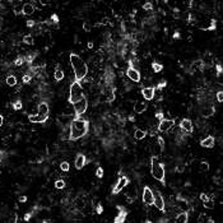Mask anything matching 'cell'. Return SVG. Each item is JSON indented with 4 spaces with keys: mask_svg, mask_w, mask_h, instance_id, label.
<instances>
[{
    "mask_svg": "<svg viewBox=\"0 0 223 223\" xmlns=\"http://www.w3.org/2000/svg\"><path fill=\"white\" fill-rule=\"evenodd\" d=\"M48 105L46 102H40L38 103V115H43V116H48Z\"/></svg>",
    "mask_w": 223,
    "mask_h": 223,
    "instance_id": "18",
    "label": "cell"
},
{
    "mask_svg": "<svg viewBox=\"0 0 223 223\" xmlns=\"http://www.w3.org/2000/svg\"><path fill=\"white\" fill-rule=\"evenodd\" d=\"M203 205H204V208H206V209H213V208H214V202L208 199L206 202L203 203Z\"/></svg>",
    "mask_w": 223,
    "mask_h": 223,
    "instance_id": "30",
    "label": "cell"
},
{
    "mask_svg": "<svg viewBox=\"0 0 223 223\" xmlns=\"http://www.w3.org/2000/svg\"><path fill=\"white\" fill-rule=\"evenodd\" d=\"M54 78L56 82H61V80L64 79V72L60 70L59 68H56V70H55V73H54Z\"/></svg>",
    "mask_w": 223,
    "mask_h": 223,
    "instance_id": "23",
    "label": "cell"
},
{
    "mask_svg": "<svg viewBox=\"0 0 223 223\" xmlns=\"http://www.w3.org/2000/svg\"><path fill=\"white\" fill-rule=\"evenodd\" d=\"M217 101L218 102H223V92H221V90L217 93Z\"/></svg>",
    "mask_w": 223,
    "mask_h": 223,
    "instance_id": "40",
    "label": "cell"
},
{
    "mask_svg": "<svg viewBox=\"0 0 223 223\" xmlns=\"http://www.w3.org/2000/svg\"><path fill=\"white\" fill-rule=\"evenodd\" d=\"M142 95L147 101H152L156 96V88L154 87H145V88L142 89Z\"/></svg>",
    "mask_w": 223,
    "mask_h": 223,
    "instance_id": "10",
    "label": "cell"
},
{
    "mask_svg": "<svg viewBox=\"0 0 223 223\" xmlns=\"http://www.w3.org/2000/svg\"><path fill=\"white\" fill-rule=\"evenodd\" d=\"M217 70H218V74H221V72H222V66H221V65H218V66H217Z\"/></svg>",
    "mask_w": 223,
    "mask_h": 223,
    "instance_id": "55",
    "label": "cell"
},
{
    "mask_svg": "<svg viewBox=\"0 0 223 223\" xmlns=\"http://www.w3.org/2000/svg\"><path fill=\"white\" fill-rule=\"evenodd\" d=\"M147 107H148L147 102H137L134 105V112L135 114H143V112H145Z\"/></svg>",
    "mask_w": 223,
    "mask_h": 223,
    "instance_id": "16",
    "label": "cell"
},
{
    "mask_svg": "<svg viewBox=\"0 0 223 223\" xmlns=\"http://www.w3.org/2000/svg\"><path fill=\"white\" fill-rule=\"evenodd\" d=\"M208 199H209V198H208V195H206V194H204V193H203V194H200V200H202L203 203L206 202Z\"/></svg>",
    "mask_w": 223,
    "mask_h": 223,
    "instance_id": "41",
    "label": "cell"
},
{
    "mask_svg": "<svg viewBox=\"0 0 223 223\" xmlns=\"http://www.w3.org/2000/svg\"><path fill=\"white\" fill-rule=\"evenodd\" d=\"M151 173L161 184H163V185L166 184V171H164V166L158 161L157 157H152V159H151Z\"/></svg>",
    "mask_w": 223,
    "mask_h": 223,
    "instance_id": "3",
    "label": "cell"
},
{
    "mask_svg": "<svg viewBox=\"0 0 223 223\" xmlns=\"http://www.w3.org/2000/svg\"><path fill=\"white\" fill-rule=\"evenodd\" d=\"M3 159H4V152L0 151V162H1Z\"/></svg>",
    "mask_w": 223,
    "mask_h": 223,
    "instance_id": "53",
    "label": "cell"
},
{
    "mask_svg": "<svg viewBox=\"0 0 223 223\" xmlns=\"http://www.w3.org/2000/svg\"><path fill=\"white\" fill-rule=\"evenodd\" d=\"M156 117L158 119V120H162V119H163V114H162V112H158V114L156 115Z\"/></svg>",
    "mask_w": 223,
    "mask_h": 223,
    "instance_id": "50",
    "label": "cell"
},
{
    "mask_svg": "<svg viewBox=\"0 0 223 223\" xmlns=\"http://www.w3.org/2000/svg\"><path fill=\"white\" fill-rule=\"evenodd\" d=\"M96 211H97V213H98V214H102V212H103V206H102L101 204H98V205H97V208H96Z\"/></svg>",
    "mask_w": 223,
    "mask_h": 223,
    "instance_id": "43",
    "label": "cell"
},
{
    "mask_svg": "<svg viewBox=\"0 0 223 223\" xmlns=\"http://www.w3.org/2000/svg\"><path fill=\"white\" fill-rule=\"evenodd\" d=\"M153 205L161 212H164V209H166L164 199H163V196L161 195V193L158 191V190H154L153 191Z\"/></svg>",
    "mask_w": 223,
    "mask_h": 223,
    "instance_id": "6",
    "label": "cell"
},
{
    "mask_svg": "<svg viewBox=\"0 0 223 223\" xmlns=\"http://www.w3.org/2000/svg\"><path fill=\"white\" fill-rule=\"evenodd\" d=\"M205 221H208V222H212V219H208V218H206V215H205V214H199L198 222H199V223H203V222H205Z\"/></svg>",
    "mask_w": 223,
    "mask_h": 223,
    "instance_id": "33",
    "label": "cell"
},
{
    "mask_svg": "<svg viewBox=\"0 0 223 223\" xmlns=\"http://www.w3.org/2000/svg\"><path fill=\"white\" fill-rule=\"evenodd\" d=\"M55 187H56V189H64V187H65V181H64L63 179L56 180L55 181Z\"/></svg>",
    "mask_w": 223,
    "mask_h": 223,
    "instance_id": "29",
    "label": "cell"
},
{
    "mask_svg": "<svg viewBox=\"0 0 223 223\" xmlns=\"http://www.w3.org/2000/svg\"><path fill=\"white\" fill-rule=\"evenodd\" d=\"M153 9V5L151 4V3H145L143 4V10H152Z\"/></svg>",
    "mask_w": 223,
    "mask_h": 223,
    "instance_id": "38",
    "label": "cell"
},
{
    "mask_svg": "<svg viewBox=\"0 0 223 223\" xmlns=\"http://www.w3.org/2000/svg\"><path fill=\"white\" fill-rule=\"evenodd\" d=\"M166 84H167V83H166V82H164V80H163L162 83H159V84L157 86V88H156V89H162L163 87H166Z\"/></svg>",
    "mask_w": 223,
    "mask_h": 223,
    "instance_id": "45",
    "label": "cell"
},
{
    "mask_svg": "<svg viewBox=\"0 0 223 223\" xmlns=\"http://www.w3.org/2000/svg\"><path fill=\"white\" fill-rule=\"evenodd\" d=\"M214 143H215L214 137L209 135V137H206L205 139H203V140L200 142V145H202V147H204V148H213V147H214Z\"/></svg>",
    "mask_w": 223,
    "mask_h": 223,
    "instance_id": "15",
    "label": "cell"
},
{
    "mask_svg": "<svg viewBox=\"0 0 223 223\" xmlns=\"http://www.w3.org/2000/svg\"><path fill=\"white\" fill-rule=\"evenodd\" d=\"M6 84L10 86V87L17 86V78H15L14 75H9V77H6Z\"/></svg>",
    "mask_w": 223,
    "mask_h": 223,
    "instance_id": "26",
    "label": "cell"
},
{
    "mask_svg": "<svg viewBox=\"0 0 223 223\" xmlns=\"http://www.w3.org/2000/svg\"><path fill=\"white\" fill-rule=\"evenodd\" d=\"M48 119V116H43V115H30L28 116V120H30V122H35V124H42V122H45Z\"/></svg>",
    "mask_w": 223,
    "mask_h": 223,
    "instance_id": "13",
    "label": "cell"
},
{
    "mask_svg": "<svg viewBox=\"0 0 223 223\" xmlns=\"http://www.w3.org/2000/svg\"><path fill=\"white\" fill-rule=\"evenodd\" d=\"M35 12V6L33 4H31V3H26V4L22 6V13H23L24 15H31L33 14Z\"/></svg>",
    "mask_w": 223,
    "mask_h": 223,
    "instance_id": "19",
    "label": "cell"
},
{
    "mask_svg": "<svg viewBox=\"0 0 223 223\" xmlns=\"http://www.w3.org/2000/svg\"><path fill=\"white\" fill-rule=\"evenodd\" d=\"M31 217H32V213H27V214H26V217H24V221H30Z\"/></svg>",
    "mask_w": 223,
    "mask_h": 223,
    "instance_id": "51",
    "label": "cell"
},
{
    "mask_svg": "<svg viewBox=\"0 0 223 223\" xmlns=\"http://www.w3.org/2000/svg\"><path fill=\"white\" fill-rule=\"evenodd\" d=\"M23 42H24L26 45H33V43H35L33 37L30 36V35H27V36H24V37H23Z\"/></svg>",
    "mask_w": 223,
    "mask_h": 223,
    "instance_id": "28",
    "label": "cell"
},
{
    "mask_svg": "<svg viewBox=\"0 0 223 223\" xmlns=\"http://www.w3.org/2000/svg\"><path fill=\"white\" fill-rule=\"evenodd\" d=\"M143 202L147 205H153V191L148 186L143 189Z\"/></svg>",
    "mask_w": 223,
    "mask_h": 223,
    "instance_id": "9",
    "label": "cell"
},
{
    "mask_svg": "<svg viewBox=\"0 0 223 223\" xmlns=\"http://www.w3.org/2000/svg\"><path fill=\"white\" fill-rule=\"evenodd\" d=\"M209 170V163L205 162V161H203V162H200V171H208Z\"/></svg>",
    "mask_w": 223,
    "mask_h": 223,
    "instance_id": "32",
    "label": "cell"
},
{
    "mask_svg": "<svg viewBox=\"0 0 223 223\" xmlns=\"http://www.w3.org/2000/svg\"><path fill=\"white\" fill-rule=\"evenodd\" d=\"M3 122H4V117L0 115V126H3Z\"/></svg>",
    "mask_w": 223,
    "mask_h": 223,
    "instance_id": "54",
    "label": "cell"
},
{
    "mask_svg": "<svg viewBox=\"0 0 223 223\" xmlns=\"http://www.w3.org/2000/svg\"><path fill=\"white\" fill-rule=\"evenodd\" d=\"M83 30H84L86 32H89V31H90V27H89L88 22H84V23H83Z\"/></svg>",
    "mask_w": 223,
    "mask_h": 223,
    "instance_id": "42",
    "label": "cell"
},
{
    "mask_svg": "<svg viewBox=\"0 0 223 223\" xmlns=\"http://www.w3.org/2000/svg\"><path fill=\"white\" fill-rule=\"evenodd\" d=\"M180 128L181 130L187 131V133H193V122L190 119H182L180 122Z\"/></svg>",
    "mask_w": 223,
    "mask_h": 223,
    "instance_id": "12",
    "label": "cell"
},
{
    "mask_svg": "<svg viewBox=\"0 0 223 223\" xmlns=\"http://www.w3.org/2000/svg\"><path fill=\"white\" fill-rule=\"evenodd\" d=\"M19 202H21V203H26V202H27V196H26V195L19 196Z\"/></svg>",
    "mask_w": 223,
    "mask_h": 223,
    "instance_id": "48",
    "label": "cell"
},
{
    "mask_svg": "<svg viewBox=\"0 0 223 223\" xmlns=\"http://www.w3.org/2000/svg\"><path fill=\"white\" fill-rule=\"evenodd\" d=\"M69 59H70L72 68L74 70L75 80L77 82H80L82 79L86 78L87 73H88V66H87V64L84 63V60H83L80 56H78L77 54H70Z\"/></svg>",
    "mask_w": 223,
    "mask_h": 223,
    "instance_id": "2",
    "label": "cell"
},
{
    "mask_svg": "<svg viewBox=\"0 0 223 223\" xmlns=\"http://www.w3.org/2000/svg\"><path fill=\"white\" fill-rule=\"evenodd\" d=\"M176 203H177V206H179V208H180L182 212H187V211H189V204H187V202H186L185 199L177 198Z\"/></svg>",
    "mask_w": 223,
    "mask_h": 223,
    "instance_id": "20",
    "label": "cell"
},
{
    "mask_svg": "<svg viewBox=\"0 0 223 223\" xmlns=\"http://www.w3.org/2000/svg\"><path fill=\"white\" fill-rule=\"evenodd\" d=\"M73 107H74L75 116H82L87 111V108H88V102H87V98H86V97H83L82 99H79V101H77L75 103H73Z\"/></svg>",
    "mask_w": 223,
    "mask_h": 223,
    "instance_id": "5",
    "label": "cell"
},
{
    "mask_svg": "<svg viewBox=\"0 0 223 223\" xmlns=\"http://www.w3.org/2000/svg\"><path fill=\"white\" fill-rule=\"evenodd\" d=\"M60 168H61V171H65V172H68V171H69V168H70L69 162H61V163H60Z\"/></svg>",
    "mask_w": 223,
    "mask_h": 223,
    "instance_id": "31",
    "label": "cell"
},
{
    "mask_svg": "<svg viewBox=\"0 0 223 223\" xmlns=\"http://www.w3.org/2000/svg\"><path fill=\"white\" fill-rule=\"evenodd\" d=\"M41 5H48L51 3V0H40Z\"/></svg>",
    "mask_w": 223,
    "mask_h": 223,
    "instance_id": "47",
    "label": "cell"
},
{
    "mask_svg": "<svg viewBox=\"0 0 223 223\" xmlns=\"http://www.w3.org/2000/svg\"><path fill=\"white\" fill-rule=\"evenodd\" d=\"M126 198L129 200H134V199H137V189L135 187H130V189L128 190V193H126Z\"/></svg>",
    "mask_w": 223,
    "mask_h": 223,
    "instance_id": "24",
    "label": "cell"
},
{
    "mask_svg": "<svg viewBox=\"0 0 223 223\" xmlns=\"http://www.w3.org/2000/svg\"><path fill=\"white\" fill-rule=\"evenodd\" d=\"M152 68H153V72L154 73H159L161 70L163 69V65H161L159 63H156V61H154V63L152 64Z\"/></svg>",
    "mask_w": 223,
    "mask_h": 223,
    "instance_id": "27",
    "label": "cell"
},
{
    "mask_svg": "<svg viewBox=\"0 0 223 223\" xmlns=\"http://www.w3.org/2000/svg\"><path fill=\"white\" fill-rule=\"evenodd\" d=\"M214 182H217V185H222V179L219 176L214 177Z\"/></svg>",
    "mask_w": 223,
    "mask_h": 223,
    "instance_id": "44",
    "label": "cell"
},
{
    "mask_svg": "<svg viewBox=\"0 0 223 223\" xmlns=\"http://www.w3.org/2000/svg\"><path fill=\"white\" fill-rule=\"evenodd\" d=\"M117 209L120 211V213H119V215L114 219V222L115 223H122L125 219H126V214H128V213H126V211H125L124 208H121V206H117Z\"/></svg>",
    "mask_w": 223,
    "mask_h": 223,
    "instance_id": "17",
    "label": "cell"
},
{
    "mask_svg": "<svg viewBox=\"0 0 223 223\" xmlns=\"http://www.w3.org/2000/svg\"><path fill=\"white\" fill-rule=\"evenodd\" d=\"M215 112V108L214 107H206V108H204L203 110V116H204V117H209V116H212L213 114H214Z\"/></svg>",
    "mask_w": 223,
    "mask_h": 223,
    "instance_id": "25",
    "label": "cell"
},
{
    "mask_svg": "<svg viewBox=\"0 0 223 223\" xmlns=\"http://www.w3.org/2000/svg\"><path fill=\"white\" fill-rule=\"evenodd\" d=\"M173 125H175V120H172V119H162V120H159L157 129L159 133H167Z\"/></svg>",
    "mask_w": 223,
    "mask_h": 223,
    "instance_id": "7",
    "label": "cell"
},
{
    "mask_svg": "<svg viewBox=\"0 0 223 223\" xmlns=\"http://www.w3.org/2000/svg\"><path fill=\"white\" fill-rule=\"evenodd\" d=\"M157 142H158V145H159L161 151H163V148H164V140H163V138H162V137H157Z\"/></svg>",
    "mask_w": 223,
    "mask_h": 223,
    "instance_id": "34",
    "label": "cell"
},
{
    "mask_svg": "<svg viewBox=\"0 0 223 223\" xmlns=\"http://www.w3.org/2000/svg\"><path fill=\"white\" fill-rule=\"evenodd\" d=\"M86 163H87V158H86L84 154H78L75 158V168L82 170L83 167L86 166Z\"/></svg>",
    "mask_w": 223,
    "mask_h": 223,
    "instance_id": "14",
    "label": "cell"
},
{
    "mask_svg": "<svg viewBox=\"0 0 223 223\" xmlns=\"http://www.w3.org/2000/svg\"><path fill=\"white\" fill-rule=\"evenodd\" d=\"M22 107H23V105H22L21 101H17L14 105H13V108H14V110H21Z\"/></svg>",
    "mask_w": 223,
    "mask_h": 223,
    "instance_id": "39",
    "label": "cell"
},
{
    "mask_svg": "<svg viewBox=\"0 0 223 223\" xmlns=\"http://www.w3.org/2000/svg\"><path fill=\"white\" fill-rule=\"evenodd\" d=\"M51 21H52L54 23H57V22H59V17H57L56 14H54L52 17H51Z\"/></svg>",
    "mask_w": 223,
    "mask_h": 223,
    "instance_id": "46",
    "label": "cell"
},
{
    "mask_svg": "<svg viewBox=\"0 0 223 223\" xmlns=\"http://www.w3.org/2000/svg\"><path fill=\"white\" fill-rule=\"evenodd\" d=\"M31 80H32V78H31V75H28V74H24L23 78H22V82L23 83H30Z\"/></svg>",
    "mask_w": 223,
    "mask_h": 223,
    "instance_id": "37",
    "label": "cell"
},
{
    "mask_svg": "<svg viewBox=\"0 0 223 223\" xmlns=\"http://www.w3.org/2000/svg\"><path fill=\"white\" fill-rule=\"evenodd\" d=\"M84 97V93H83V88L80 86L79 82H73L72 86H70V92H69V102L72 103H75L77 101L82 99Z\"/></svg>",
    "mask_w": 223,
    "mask_h": 223,
    "instance_id": "4",
    "label": "cell"
},
{
    "mask_svg": "<svg viewBox=\"0 0 223 223\" xmlns=\"http://www.w3.org/2000/svg\"><path fill=\"white\" fill-rule=\"evenodd\" d=\"M96 176L98 177V179H102V177H103V168H102V167H98V168H97Z\"/></svg>",
    "mask_w": 223,
    "mask_h": 223,
    "instance_id": "35",
    "label": "cell"
},
{
    "mask_svg": "<svg viewBox=\"0 0 223 223\" xmlns=\"http://www.w3.org/2000/svg\"><path fill=\"white\" fill-rule=\"evenodd\" d=\"M14 64H15V65H17V66H21V65H23V64H24V57H18V59L14 61Z\"/></svg>",
    "mask_w": 223,
    "mask_h": 223,
    "instance_id": "36",
    "label": "cell"
},
{
    "mask_svg": "<svg viewBox=\"0 0 223 223\" xmlns=\"http://www.w3.org/2000/svg\"><path fill=\"white\" fill-rule=\"evenodd\" d=\"M101 24H110V22H108V18H103L102 21H101Z\"/></svg>",
    "mask_w": 223,
    "mask_h": 223,
    "instance_id": "49",
    "label": "cell"
},
{
    "mask_svg": "<svg viewBox=\"0 0 223 223\" xmlns=\"http://www.w3.org/2000/svg\"><path fill=\"white\" fill-rule=\"evenodd\" d=\"M126 75L129 77V79H131L133 82H140V73L137 69H134L133 66H129L126 70Z\"/></svg>",
    "mask_w": 223,
    "mask_h": 223,
    "instance_id": "11",
    "label": "cell"
},
{
    "mask_svg": "<svg viewBox=\"0 0 223 223\" xmlns=\"http://www.w3.org/2000/svg\"><path fill=\"white\" fill-rule=\"evenodd\" d=\"M189 221V214H187V212H181L180 214H177V217L175 219L176 223H186Z\"/></svg>",
    "mask_w": 223,
    "mask_h": 223,
    "instance_id": "21",
    "label": "cell"
},
{
    "mask_svg": "<svg viewBox=\"0 0 223 223\" xmlns=\"http://www.w3.org/2000/svg\"><path fill=\"white\" fill-rule=\"evenodd\" d=\"M27 26H28V27H32V26H35V22H33V21H28V22H27Z\"/></svg>",
    "mask_w": 223,
    "mask_h": 223,
    "instance_id": "52",
    "label": "cell"
},
{
    "mask_svg": "<svg viewBox=\"0 0 223 223\" xmlns=\"http://www.w3.org/2000/svg\"><path fill=\"white\" fill-rule=\"evenodd\" d=\"M88 48H93V42H90V41L88 42Z\"/></svg>",
    "mask_w": 223,
    "mask_h": 223,
    "instance_id": "56",
    "label": "cell"
},
{
    "mask_svg": "<svg viewBox=\"0 0 223 223\" xmlns=\"http://www.w3.org/2000/svg\"><path fill=\"white\" fill-rule=\"evenodd\" d=\"M89 129V122L82 119L80 116H75L74 120L72 121V125H70V135L69 139L70 140H77V139L84 137V135L88 133Z\"/></svg>",
    "mask_w": 223,
    "mask_h": 223,
    "instance_id": "1",
    "label": "cell"
},
{
    "mask_svg": "<svg viewBox=\"0 0 223 223\" xmlns=\"http://www.w3.org/2000/svg\"><path fill=\"white\" fill-rule=\"evenodd\" d=\"M129 184V179L126 176H121L120 179L117 180V182H116V185H115V187H114V190H112V194L114 195H116V194H119L121 191L122 189H124L125 186H126Z\"/></svg>",
    "mask_w": 223,
    "mask_h": 223,
    "instance_id": "8",
    "label": "cell"
},
{
    "mask_svg": "<svg viewBox=\"0 0 223 223\" xmlns=\"http://www.w3.org/2000/svg\"><path fill=\"white\" fill-rule=\"evenodd\" d=\"M145 135H147V131L145 130H142V129H137L134 133V138L137 139V140H142V139L145 138Z\"/></svg>",
    "mask_w": 223,
    "mask_h": 223,
    "instance_id": "22",
    "label": "cell"
}]
</instances>
